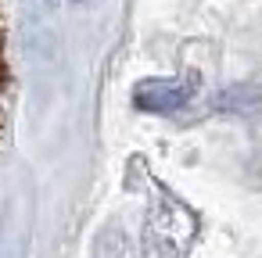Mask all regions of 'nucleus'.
Listing matches in <instances>:
<instances>
[{
    "instance_id": "obj_1",
    "label": "nucleus",
    "mask_w": 262,
    "mask_h": 258,
    "mask_svg": "<svg viewBox=\"0 0 262 258\" xmlns=\"http://www.w3.org/2000/svg\"><path fill=\"white\" fill-rule=\"evenodd\" d=\"M187 97H190V90H187L183 83H172V79H147V83H140L137 93H133L137 108H144V111H151V115L183 108Z\"/></svg>"
},
{
    "instance_id": "obj_2",
    "label": "nucleus",
    "mask_w": 262,
    "mask_h": 258,
    "mask_svg": "<svg viewBox=\"0 0 262 258\" xmlns=\"http://www.w3.org/2000/svg\"><path fill=\"white\" fill-rule=\"evenodd\" d=\"M8 108V51H4V26H0V122Z\"/></svg>"
}]
</instances>
